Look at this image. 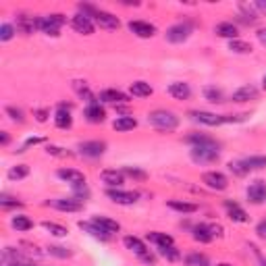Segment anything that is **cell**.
<instances>
[{"label":"cell","mask_w":266,"mask_h":266,"mask_svg":"<svg viewBox=\"0 0 266 266\" xmlns=\"http://www.w3.org/2000/svg\"><path fill=\"white\" fill-rule=\"evenodd\" d=\"M148 123L156 129V131H175L177 127H179V117H177L175 113H171V110H164V108H158V110H152V113L148 115Z\"/></svg>","instance_id":"1"},{"label":"cell","mask_w":266,"mask_h":266,"mask_svg":"<svg viewBox=\"0 0 266 266\" xmlns=\"http://www.w3.org/2000/svg\"><path fill=\"white\" fill-rule=\"evenodd\" d=\"M123 243H125V248L131 250V252L136 254L144 264H148V266H154V264H156V256H154V254L148 250V246H146V243H144L140 237L127 235V237L123 239Z\"/></svg>","instance_id":"2"},{"label":"cell","mask_w":266,"mask_h":266,"mask_svg":"<svg viewBox=\"0 0 266 266\" xmlns=\"http://www.w3.org/2000/svg\"><path fill=\"white\" fill-rule=\"evenodd\" d=\"M191 160L197 162V164H208V162H214L218 160L220 156V150H218V144H202V146H191Z\"/></svg>","instance_id":"3"},{"label":"cell","mask_w":266,"mask_h":266,"mask_svg":"<svg viewBox=\"0 0 266 266\" xmlns=\"http://www.w3.org/2000/svg\"><path fill=\"white\" fill-rule=\"evenodd\" d=\"M64 15H46V17H36V27L48 36H58L60 25H64Z\"/></svg>","instance_id":"4"},{"label":"cell","mask_w":266,"mask_h":266,"mask_svg":"<svg viewBox=\"0 0 266 266\" xmlns=\"http://www.w3.org/2000/svg\"><path fill=\"white\" fill-rule=\"evenodd\" d=\"M202 183L212 189V191H225L229 187V179H227V175L223 173H218V171H208L202 175Z\"/></svg>","instance_id":"5"},{"label":"cell","mask_w":266,"mask_h":266,"mask_svg":"<svg viewBox=\"0 0 266 266\" xmlns=\"http://www.w3.org/2000/svg\"><path fill=\"white\" fill-rule=\"evenodd\" d=\"M46 206L60 212H79L83 208V202H79L77 197H56V200H48Z\"/></svg>","instance_id":"6"},{"label":"cell","mask_w":266,"mask_h":266,"mask_svg":"<svg viewBox=\"0 0 266 266\" xmlns=\"http://www.w3.org/2000/svg\"><path fill=\"white\" fill-rule=\"evenodd\" d=\"M106 195L113 200L115 204H123V206H131V204L138 202V193L136 191H125L121 187H108Z\"/></svg>","instance_id":"7"},{"label":"cell","mask_w":266,"mask_h":266,"mask_svg":"<svg viewBox=\"0 0 266 266\" xmlns=\"http://www.w3.org/2000/svg\"><path fill=\"white\" fill-rule=\"evenodd\" d=\"M189 34H191V25L189 23H175V25H171L167 29L164 36H167V40L171 44H181V42H185L189 38Z\"/></svg>","instance_id":"8"},{"label":"cell","mask_w":266,"mask_h":266,"mask_svg":"<svg viewBox=\"0 0 266 266\" xmlns=\"http://www.w3.org/2000/svg\"><path fill=\"white\" fill-rule=\"evenodd\" d=\"M79 154L85 158H98L106 152V144L104 142H98V140H92V142H83L77 146Z\"/></svg>","instance_id":"9"},{"label":"cell","mask_w":266,"mask_h":266,"mask_svg":"<svg viewBox=\"0 0 266 266\" xmlns=\"http://www.w3.org/2000/svg\"><path fill=\"white\" fill-rule=\"evenodd\" d=\"M189 117L195 123H202V125H208V127H216V125H223L225 123L220 115L208 113V110H193V113H189Z\"/></svg>","instance_id":"10"},{"label":"cell","mask_w":266,"mask_h":266,"mask_svg":"<svg viewBox=\"0 0 266 266\" xmlns=\"http://www.w3.org/2000/svg\"><path fill=\"white\" fill-rule=\"evenodd\" d=\"M71 25L77 34H83V36H92L94 34V21L90 17H85L83 13H77L73 19H71Z\"/></svg>","instance_id":"11"},{"label":"cell","mask_w":266,"mask_h":266,"mask_svg":"<svg viewBox=\"0 0 266 266\" xmlns=\"http://www.w3.org/2000/svg\"><path fill=\"white\" fill-rule=\"evenodd\" d=\"M56 175H58V179L71 183L73 187L75 185H85V175L81 171H77V169H58Z\"/></svg>","instance_id":"12"},{"label":"cell","mask_w":266,"mask_h":266,"mask_svg":"<svg viewBox=\"0 0 266 266\" xmlns=\"http://www.w3.org/2000/svg\"><path fill=\"white\" fill-rule=\"evenodd\" d=\"M248 200L252 204H262V202H266V181H254V183H250V187H248Z\"/></svg>","instance_id":"13"},{"label":"cell","mask_w":266,"mask_h":266,"mask_svg":"<svg viewBox=\"0 0 266 266\" xmlns=\"http://www.w3.org/2000/svg\"><path fill=\"white\" fill-rule=\"evenodd\" d=\"M129 31L136 34L138 38H152L154 34H156V27H154L152 23H148V21H129Z\"/></svg>","instance_id":"14"},{"label":"cell","mask_w":266,"mask_h":266,"mask_svg":"<svg viewBox=\"0 0 266 266\" xmlns=\"http://www.w3.org/2000/svg\"><path fill=\"white\" fill-rule=\"evenodd\" d=\"M94 21L102 27V29H119V25H121V21H119V17H115L113 13H106V11H100L98 9V13H96V17H94Z\"/></svg>","instance_id":"15"},{"label":"cell","mask_w":266,"mask_h":266,"mask_svg":"<svg viewBox=\"0 0 266 266\" xmlns=\"http://www.w3.org/2000/svg\"><path fill=\"white\" fill-rule=\"evenodd\" d=\"M100 179L108 185V187H121L125 183V173L123 171H113V169H106L100 173Z\"/></svg>","instance_id":"16"},{"label":"cell","mask_w":266,"mask_h":266,"mask_svg":"<svg viewBox=\"0 0 266 266\" xmlns=\"http://www.w3.org/2000/svg\"><path fill=\"white\" fill-rule=\"evenodd\" d=\"M79 229H83L85 233H90L94 239H100V241H108L110 237H113L110 233H106L102 227H98V225L94 223V220H85V223L81 220V223H79Z\"/></svg>","instance_id":"17"},{"label":"cell","mask_w":266,"mask_h":266,"mask_svg":"<svg viewBox=\"0 0 266 266\" xmlns=\"http://www.w3.org/2000/svg\"><path fill=\"white\" fill-rule=\"evenodd\" d=\"M258 94H260V92L256 90L254 85H241L239 90L233 92L231 100H233V102H250V100H256Z\"/></svg>","instance_id":"18"},{"label":"cell","mask_w":266,"mask_h":266,"mask_svg":"<svg viewBox=\"0 0 266 266\" xmlns=\"http://www.w3.org/2000/svg\"><path fill=\"white\" fill-rule=\"evenodd\" d=\"M225 208H227L229 218L233 220V223H246V220H248L246 210H243L237 202H231V200H227V202H225Z\"/></svg>","instance_id":"19"},{"label":"cell","mask_w":266,"mask_h":266,"mask_svg":"<svg viewBox=\"0 0 266 266\" xmlns=\"http://www.w3.org/2000/svg\"><path fill=\"white\" fill-rule=\"evenodd\" d=\"M169 94L175 98V100H187L191 96V90H189V85L183 83V81H175L169 85Z\"/></svg>","instance_id":"20"},{"label":"cell","mask_w":266,"mask_h":266,"mask_svg":"<svg viewBox=\"0 0 266 266\" xmlns=\"http://www.w3.org/2000/svg\"><path fill=\"white\" fill-rule=\"evenodd\" d=\"M85 119L90 121V123H104V119H106V110L96 102V104H90L85 108Z\"/></svg>","instance_id":"21"},{"label":"cell","mask_w":266,"mask_h":266,"mask_svg":"<svg viewBox=\"0 0 266 266\" xmlns=\"http://www.w3.org/2000/svg\"><path fill=\"white\" fill-rule=\"evenodd\" d=\"M214 34L220 36V38H227V40H237V25H233L231 21H223V23H218L214 27Z\"/></svg>","instance_id":"22"},{"label":"cell","mask_w":266,"mask_h":266,"mask_svg":"<svg viewBox=\"0 0 266 266\" xmlns=\"http://www.w3.org/2000/svg\"><path fill=\"white\" fill-rule=\"evenodd\" d=\"M191 237H193L195 241H200V243H210V241L214 239V235L210 233V227L204 225V223H200V225H195V227L191 229Z\"/></svg>","instance_id":"23"},{"label":"cell","mask_w":266,"mask_h":266,"mask_svg":"<svg viewBox=\"0 0 266 266\" xmlns=\"http://www.w3.org/2000/svg\"><path fill=\"white\" fill-rule=\"evenodd\" d=\"M100 100L108 102V104H125V102H129V98L123 92H119V90H104V92H100Z\"/></svg>","instance_id":"24"},{"label":"cell","mask_w":266,"mask_h":266,"mask_svg":"<svg viewBox=\"0 0 266 266\" xmlns=\"http://www.w3.org/2000/svg\"><path fill=\"white\" fill-rule=\"evenodd\" d=\"M34 29H38L34 17H29V15H19L17 17V31L29 36V34H34Z\"/></svg>","instance_id":"25"},{"label":"cell","mask_w":266,"mask_h":266,"mask_svg":"<svg viewBox=\"0 0 266 266\" xmlns=\"http://www.w3.org/2000/svg\"><path fill=\"white\" fill-rule=\"evenodd\" d=\"M92 220H94V223H96L98 227H102L106 233H110V235H113V233H119V231H121V225L117 223V220L108 218V216H94Z\"/></svg>","instance_id":"26"},{"label":"cell","mask_w":266,"mask_h":266,"mask_svg":"<svg viewBox=\"0 0 266 266\" xmlns=\"http://www.w3.org/2000/svg\"><path fill=\"white\" fill-rule=\"evenodd\" d=\"M129 92L136 98H148V96H152L154 90H152V85L146 83V81H133L131 87H129Z\"/></svg>","instance_id":"27"},{"label":"cell","mask_w":266,"mask_h":266,"mask_svg":"<svg viewBox=\"0 0 266 266\" xmlns=\"http://www.w3.org/2000/svg\"><path fill=\"white\" fill-rule=\"evenodd\" d=\"M54 125L58 129H69L73 125V117H71V110H62L58 108L56 115H54Z\"/></svg>","instance_id":"28"},{"label":"cell","mask_w":266,"mask_h":266,"mask_svg":"<svg viewBox=\"0 0 266 266\" xmlns=\"http://www.w3.org/2000/svg\"><path fill=\"white\" fill-rule=\"evenodd\" d=\"M148 239L152 243H156L158 248H167V246H173V237L167 235V233H160V231H152L148 233Z\"/></svg>","instance_id":"29"},{"label":"cell","mask_w":266,"mask_h":266,"mask_svg":"<svg viewBox=\"0 0 266 266\" xmlns=\"http://www.w3.org/2000/svg\"><path fill=\"white\" fill-rule=\"evenodd\" d=\"M29 175V167L27 164H17V167H11L7 177L11 181H21V179H25V177Z\"/></svg>","instance_id":"30"},{"label":"cell","mask_w":266,"mask_h":266,"mask_svg":"<svg viewBox=\"0 0 266 266\" xmlns=\"http://www.w3.org/2000/svg\"><path fill=\"white\" fill-rule=\"evenodd\" d=\"M113 127H115L117 131H131V129L138 127V121L133 119L131 115H127V117H119V119L113 123Z\"/></svg>","instance_id":"31"},{"label":"cell","mask_w":266,"mask_h":266,"mask_svg":"<svg viewBox=\"0 0 266 266\" xmlns=\"http://www.w3.org/2000/svg\"><path fill=\"white\" fill-rule=\"evenodd\" d=\"M11 225H13L17 231H29V229L34 227L31 218H29V216H25V214H17V216H13Z\"/></svg>","instance_id":"32"},{"label":"cell","mask_w":266,"mask_h":266,"mask_svg":"<svg viewBox=\"0 0 266 266\" xmlns=\"http://www.w3.org/2000/svg\"><path fill=\"white\" fill-rule=\"evenodd\" d=\"M229 50L235 52V54H250L254 48H252V44L243 42V40H231L229 42Z\"/></svg>","instance_id":"33"},{"label":"cell","mask_w":266,"mask_h":266,"mask_svg":"<svg viewBox=\"0 0 266 266\" xmlns=\"http://www.w3.org/2000/svg\"><path fill=\"white\" fill-rule=\"evenodd\" d=\"M169 208H173V210H177V212H183V214H191V212L197 210L195 204L181 202V200H171V202H169Z\"/></svg>","instance_id":"34"},{"label":"cell","mask_w":266,"mask_h":266,"mask_svg":"<svg viewBox=\"0 0 266 266\" xmlns=\"http://www.w3.org/2000/svg\"><path fill=\"white\" fill-rule=\"evenodd\" d=\"M42 227L46 229L50 235H54V237H66V235H69L66 227H62V225H58V223H50V220H44Z\"/></svg>","instance_id":"35"},{"label":"cell","mask_w":266,"mask_h":266,"mask_svg":"<svg viewBox=\"0 0 266 266\" xmlns=\"http://www.w3.org/2000/svg\"><path fill=\"white\" fill-rule=\"evenodd\" d=\"M243 164L248 167V171L266 169V156H250V158H243Z\"/></svg>","instance_id":"36"},{"label":"cell","mask_w":266,"mask_h":266,"mask_svg":"<svg viewBox=\"0 0 266 266\" xmlns=\"http://www.w3.org/2000/svg\"><path fill=\"white\" fill-rule=\"evenodd\" d=\"M185 264L187 266H210V260L204 254H189L185 256Z\"/></svg>","instance_id":"37"},{"label":"cell","mask_w":266,"mask_h":266,"mask_svg":"<svg viewBox=\"0 0 266 266\" xmlns=\"http://www.w3.org/2000/svg\"><path fill=\"white\" fill-rule=\"evenodd\" d=\"M204 98L208 100V102H212V104H220V102H225L223 98V92L220 90H216V87H204Z\"/></svg>","instance_id":"38"},{"label":"cell","mask_w":266,"mask_h":266,"mask_svg":"<svg viewBox=\"0 0 266 266\" xmlns=\"http://www.w3.org/2000/svg\"><path fill=\"white\" fill-rule=\"evenodd\" d=\"M158 254L162 258H167L169 262H177V260H181V254L179 250H177L175 246H167V248H158Z\"/></svg>","instance_id":"39"},{"label":"cell","mask_w":266,"mask_h":266,"mask_svg":"<svg viewBox=\"0 0 266 266\" xmlns=\"http://www.w3.org/2000/svg\"><path fill=\"white\" fill-rule=\"evenodd\" d=\"M187 144H191V146H202V144H216L212 138H208V136H204V133H191V136H187V140H185Z\"/></svg>","instance_id":"40"},{"label":"cell","mask_w":266,"mask_h":266,"mask_svg":"<svg viewBox=\"0 0 266 266\" xmlns=\"http://www.w3.org/2000/svg\"><path fill=\"white\" fill-rule=\"evenodd\" d=\"M48 254L54 256V258H62V260L73 256L71 250H66V248H62V246H50V248H48Z\"/></svg>","instance_id":"41"},{"label":"cell","mask_w":266,"mask_h":266,"mask_svg":"<svg viewBox=\"0 0 266 266\" xmlns=\"http://www.w3.org/2000/svg\"><path fill=\"white\" fill-rule=\"evenodd\" d=\"M46 152L50 154V156H56V158H71V156H73L69 150H64V148H60V146H48Z\"/></svg>","instance_id":"42"},{"label":"cell","mask_w":266,"mask_h":266,"mask_svg":"<svg viewBox=\"0 0 266 266\" xmlns=\"http://www.w3.org/2000/svg\"><path fill=\"white\" fill-rule=\"evenodd\" d=\"M13 38H15V27H13L11 23H3V25H0V40L9 42V40H13Z\"/></svg>","instance_id":"43"},{"label":"cell","mask_w":266,"mask_h":266,"mask_svg":"<svg viewBox=\"0 0 266 266\" xmlns=\"http://www.w3.org/2000/svg\"><path fill=\"white\" fill-rule=\"evenodd\" d=\"M123 173H125V175H129V177H133V179H140V181H146V179H148V175H146L144 171L136 169V167H125V169H123Z\"/></svg>","instance_id":"44"},{"label":"cell","mask_w":266,"mask_h":266,"mask_svg":"<svg viewBox=\"0 0 266 266\" xmlns=\"http://www.w3.org/2000/svg\"><path fill=\"white\" fill-rule=\"evenodd\" d=\"M7 115H11V119L17 121V123H25V115H23V110H21V108L7 106Z\"/></svg>","instance_id":"45"},{"label":"cell","mask_w":266,"mask_h":266,"mask_svg":"<svg viewBox=\"0 0 266 266\" xmlns=\"http://www.w3.org/2000/svg\"><path fill=\"white\" fill-rule=\"evenodd\" d=\"M229 169L235 173V175H239V177H243L246 173H250L248 171V167L243 164V160H235V162H229Z\"/></svg>","instance_id":"46"},{"label":"cell","mask_w":266,"mask_h":266,"mask_svg":"<svg viewBox=\"0 0 266 266\" xmlns=\"http://www.w3.org/2000/svg\"><path fill=\"white\" fill-rule=\"evenodd\" d=\"M0 206L3 208H19L21 202L15 200V197H9V195H0Z\"/></svg>","instance_id":"47"},{"label":"cell","mask_w":266,"mask_h":266,"mask_svg":"<svg viewBox=\"0 0 266 266\" xmlns=\"http://www.w3.org/2000/svg\"><path fill=\"white\" fill-rule=\"evenodd\" d=\"M73 189H75V195H73V197H77L79 202H83V200L90 195V189H87V185H75Z\"/></svg>","instance_id":"48"},{"label":"cell","mask_w":266,"mask_h":266,"mask_svg":"<svg viewBox=\"0 0 266 266\" xmlns=\"http://www.w3.org/2000/svg\"><path fill=\"white\" fill-rule=\"evenodd\" d=\"M42 142H44L42 138H29V140H25V144L21 146V150H19V152H25V148H27V146H36V144H42Z\"/></svg>","instance_id":"49"},{"label":"cell","mask_w":266,"mask_h":266,"mask_svg":"<svg viewBox=\"0 0 266 266\" xmlns=\"http://www.w3.org/2000/svg\"><path fill=\"white\" fill-rule=\"evenodd\" d=\"M256 233H258V237H260V239H266V220H262V223H258V227H256Z\"/></svg>","instance_id":"50"},{"label":"cell","mask_w":266,"mask_h":266,"mask_svg":"<svg viewBox=\"0 0 266 266\" xmlns=\"http://www.w3.org/2000/svg\"><path fill=\"white\" fill-rule=\"evenodd\" d=\"M208 227H210V233L214 237H223V227H220V225H208Z\"/></svg>","instance_id":"51"},{"label":"cell","mask_w":266,"mask_h":266,"mask_svg":"<svg viewBox=\"0 0 266 266\" xmlns=\"http://www.w3.org/2000/svg\"><path fill=\"white\" fill-rule=\"evenodd\" d=\"M36 119H38L40 123H44V121L48 119V110H38V113H36Z\"/></svg>","instance_id":"52"},{"label":"cell","mask_w":266,"mask_h":266,"mask_svg":"<svg viewBox=\"0 0 266 266\" xmlns=\"http://www.w3.org/2000/svg\"><path fill=\"white\" fill-rule=\"evenodd\" d=\"M9 142H11L9 133H7V131H3V133H0V144H3V146H9Z\"/></svg>","instance_id":"53"},{"label":"cell","mask_w":266,"mask_h":266,"mask_svg":"<svg viewBox=\"0 0 266 266\" xmlns=\"http://www.w3.org/2000/svg\"><path fill=\"white\" fill-rule=\"evenodd\" d=\"M256 9H258L260 13L266 15V0H258V3H256Z\"/></svg>","instance_id":"54"},{"label":"cell","mask_w":266,"mask_h":266,"mask_svg":"<svg viewBox=\"0 0 266 266\" xmlns=\"http://www.w3.org/2000/svg\"><path fill=\"white\" fill-rule=\"evenodd\" d=\"M258 40L266 46V29H260V31H258Z\"/></svg>","instance_id":"55"},{"label":"cell","mask_w":266,"mask_h":266,"mask_svg":"<svg viewBox=\"0 0 266 266\" xmlns=\"http://www.w3.org/2000/svg\"><path fill=\"white\" fill-rule=\"evenodd\" d=\"M218 266H231V264H218Z\"/></svg>","instance_id":"56"},{"label":"cell","mask_w":266,"mask_h":266,"mask_svg":"<svg viewBox=\"0 0 266 266\" xmlns=\"http://www.w3.org/2000/svg\"><path fill=\"white\" fill-rule=\"evenodd\" d=\"M264 87H266V75H264Z\"/></svg>","instance_id":"57"},{"label":"cell","mask_w":266,"mask_h":266,"mask_svg":"<svg viewBox=\"0 0 266 266\" xmlns=\"http://www.w3.org/2000/svg\"><path fill=\"white\" fill-rule=\"evenodd\" d=\"M262 266H266V262H264V264H262Z\"/></svg>","instance_id":"58"}]
</instances>
